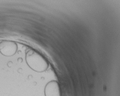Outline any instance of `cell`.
I'll list each match as a JSON object with an SVG mask.
<instances>
[{
	"mask_svg": "<svg viewBox=\"0 0 120 96\" xmlns=\"http://www.w3.org/2000/svg\"><path fill=\"white\" fill-rule=\"evenodd\" d=\"M44 92L45 96H62L59 84L55 80H51L47 83Z\"/></svg>",
	"mask_w": 120,
	"mask_h": 96,
	"instance_id": "cell-3",
	"label": "cell"
},
{
	"mask_svg": "<svg viewBox=\"0 0 120 96\" xmlns=\"http://www.w3.org/2000/svg\"><path fill=\"white\" fill-rule=\"evenodd\" d=\"M18 49V46L15 42L5 40L0 43V52L6 56H11L15 55Z\"/></svg>",
	"mask_w": 120,
	"mask_h": 96,
	"instance_id": "cell-2",
	"label": "cell"
},
{
	"mask_svg": "<svg viewBox=\"0 0 120 96\" xmlns=\"http://www.w3.org/2000/svg\"><path fill=\"white\" fill-rule=\"evenodd\" d=\"M26 61L28 66L36 72H44L49 66L47 60L40 54L32 50H30L26 53Z\"/></svg>",
	"mask_w": 120,
	"mask_h": 96,
	"instance_id": "cell-1",
	"label": "cell"
}]
</instances>
